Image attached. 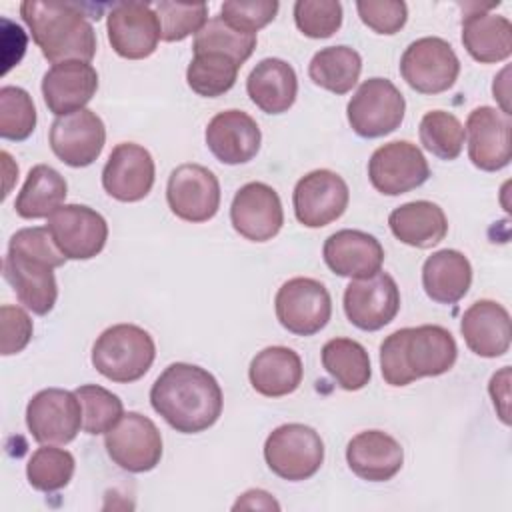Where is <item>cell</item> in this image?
Returning <instances> with one entry per match:
<instances>
[{
  "mask_svg": "<svg viewBox=\"0 0 512 512\" xmlns=\"http://www.w3.org/2000/svg\"><path fill=\"white\" fill-rule=\"evenodd\" d=\"M420 144L440 160H456L464 146L462 122L446 110H430L418 126Z\"/></svg>",
  "mask_w": 512,
  "mask_h": 512,
  "instance_id": "74e56055",
  "label": "cell"
},
{
  "mask_svg": "<svg viewBox=\"0 0 512 512\" xmlns=\"http://www.w3.org/2000/svg\"><path fill=\"white\" fill-rule=\"evenodd\" d=\"M152 8L160 20L164 42H180L190 34L196 36L208 22V6L202 2L182 4V2L160 0L152 4Z\"/></svg>",
  "mask_w": 512,
  "mask_h": 512,
  "instance_id": "60d3db41",
  "label": "cell"
},
{
  "mask_svg": "<svg viewBox=\"0 0 512 512\" xmlns=\"http://www.w3.org/2000/svg\"><path fill=\"white\" fill-rule=\"evenodd\" d=\"M294 22L308 38H330L342 26V4L338 0H298Z\"/></svg>",
  "mask_w": 512,
  "mask_h": 512,
  "instance_id": "b9f144b4",
  "label": "cell"
},
{
  "mask_svg": "<svg viewBox=\"0 0 512 512\" xmlns=\"http://www.w3.org/2000/svg\"><path fill=\"white\" fill-rule=\"evenodd\" d=\"M456 358L454 336L438 324L400 328L380 344V370L390 386H408L418 378L446 374Z\"/></svg>",
  "mask_w": 512,
  "mask_h": 512,
  "instance_id": "7a4b0ae2",
  "label": "cell"
},
{
  "mask_svg": "<svg viewBox=\"0 0 512 512\" xmlns=\"http://www.w3.org/2000/svg\"><path fill=\"white\" fill-rule=\"evenodd\" d=\"M26 426L38 444L72 442L82 428V404L76 392L64 388L36 392L26 406Z\"/></svg>",
  "mask_w": 512,
  "mask_h": 512,
  "instance_id": "30bf717a",
  "label": "cell"
},
{
  "mask_svg": "<svg viewBox=\"0 0 512 512\" xmlns=\"http://www.w3.org/2000/svg\"><path fill=\"white\" fill-rule=\"evenodd\" d=\"M464 134L468 138V158L478 170L496 172L510 164V114L492 106H478L468 114Z\"/></svg>",
  "mask_w": 512,
  "mask_h": 512,
  "instance_id": "ac0fdd59",
  "label": "cell"
},
{
  "mask_svg": "<svg viewBox=\"0 0 512 512\" xmlns=\"http://www.w3.org/2000/svg\"><path fill=\"white\" fill-rule=\"evenodd\" d=\"M400 310V290L388 272L354 278L344 290V314L364 332H376L390 324Z\"/></svg>",
  "mask_w": 512,
  "mask_h": 512,
  "instance_id": "9a60e30c",
  "label": "cell"
},
{
  "mask_svg": "<svg viewBox=\"0 0 512 512\" xmlns=\"http://www.w3.org/2000/svg\"><path fill=\"white\" fill-rule=\"evenodd\" d=\"M274 310L280 326L290 334L314 336L332 316V298L320 280L296 276L278 288Z\"/></svg>",
  "mask_w": 512,
  "mask_h": 512,
  "instance_id": "52a82bcc",
  "label": "cell"
},
{
  "mask_svg": "<svg viewBox=\"0 0 512 512\" xmlns=\"http://www.w3.org/2000/svg\"><path fill=\"white\" fill-rule=\"evenodd\" d=\"M150 404L176 432L198 434L216 424L224 396L218 380L206 368L174 362L154 380Z\"/></svg>",
  "mask_w": 512,
  "mask_h": 512,
  "instance_id": "6da1fadb",
  "label": "cell"
},
{
  "mask_svg": "<svg viewBox=\"0 0 512 512\" xmlns=\"http://www.w3.org/2000/svg\"><path fill=\"white\" fill-rule=\"evenodd\" d=\"M488 392L492 396V402H494V408L500 416V420L504 424H510V418H508V404H510V368L504 366L500 372H496L492 378H490V384H488Z\"/></svg>",
  "mask_w": 512,
  "mask_h": 512,
  "instance_id": "7dc6e473",
  "label": "cell"
},
{
  "mask_svg": "<svg viewBox=\"0 0 512 512\" xmlns=\"http://www.w3.org/2000/svg\"><path fill=\"white\" fill-rule=\"evenodd\" d=\"M104 446L110 460L132 474L154 470L162 458L160 430L140 412H126L106 432Z\"/></svg>",
  "mask_w": 512,
  "mask_h": 512,
  "instance_id": "9c48e42d",
  "label": "cell"
},
{
  "mask_svg": "<svg viewBox=\"0 0 512 512\" xmlns=\"http://www.w3.org/2000/svg\"><path fill=\"white\" fill-rule=\"evenodd\" d=\"M20 16L52 66L68 60L90 62L94 58L96 32L78 4L24 0Z\"/></svg>",
  "mask_w": 512,
  "mask_h": 512,
  "instance_id": "3957f363",
  "label": "cell"
},
{
  "mask_svg": "<svg viewBox=\"0 0 512 512\" xmlns=\"http://www.w3.org/2000/svg\"><path fill=\"white\" fill-rule=\"evenodd\" d=\"M106 32L112 50L126 60H142L156 52L162 40L160 20L152 4L118 2L106 18Z\"/></svg>",
  "mask_w": 512,
  "mask_h": 512,
  "instance_id": "2e32d148",
  "label": "cell"
},
{
  "mask_svg": "<svg viewBox=\"0 0 512 512\" xmlns=\"http://www.w3.org/2000/svg\"><path fill=\"white\" fill-rule=\"evenodd\" d=\"M356 10L376 34H396L408 18V6L402 0H358Z\"/></svg>",
  "mask_w": 512,
  "mask_h": 512,
  "instance_id": "f6af8a7d",
  "label": "cell"
},
{
  "mask_svg": "<svg viewBox=\"0 0 512 512\" xmlns=\"http://www.w3.org/2000/svg\"><path fill=\"white\" fill-rule=\"evenodd\" d=\"M240 64L226 54L200 52L194 54L186 68V82L192 92L204 98L226 94L238 78Z\"/></svg>",
  "mask_w": 512,
  "mask_h": 512,
  "instance_id": "e575fe53",
  "label": "cell"
},
{
  "mask_svg": "<svg viewBox=\"0 0 512 512\" xmlns=\"http://www.w3.org/2000/svg\"><path fill=\"white\" fill-rule=\"evenodd\" d=\"M400 74L412 90L420 94H440L454 86L460 74V60L444 38L424 36L404 50Z\"/></svg>",
  "mask_w": 512,
  "mask_h": 512,
  "instance_id": "ba28073f",
  "label": "cell"
},
{
  "mask_svg": "<svg viewBox=\"0 0 512 512\" xmlns=\"http://www.w3.org/2000/svg\"><path fill=\"white\" fill-rule=\"evenodd\" d=\"M460 334L466 346L482 358L504 356L510 348L512 328L508 310L494 300H476L464 310Z\"/></svg>",
  "mask_w": 512,
  "mask_h": 512,
  "instance_id": "d4e9b609",
  "label": "cell"
},
{
  "mask_svg": "<svg viewBox=\"0 0 512 512\" xmlns=\"http://www.w3.org/2000/svg\"><path fill=\"white\" fill-rule=\"evenodd\" d=\"M304 376L298 352L288 346L262 348L250 362L248 378L252 388L266 398L292 394Z\"/></svg>",
  "mask_w": 512,
  "mask_h": 512,
  "instance_id": "83f0119b",
  "label": "cell"
},
{
  "mask_svg": "<svg viewBox=\"0 0 512 512\" xmlns=\"http://www.w3.org/2000/svg\"><path fill=\"white\" fill-rule=\"evenodd\" d=\"M204 138L208 150L218 162L236 166L250 162L258 154L262 132L250 114L230 108L218 112L208 122Z\"/></svg>",
  "mask_w": 512,
  "mask_h": 512,
  "instance_id": "44dd1931",
  "label": "cell"
},
{
  "mask_svg": "<svg viewBox=\"0 0 512 512\" xmlns=\"http://www.w3.org/2000/svg\"><path fill=\"white\" fill-rule=\"evenodd\" d=\"M32 330H34L32 320L26 310H22L20 306L4 304L0 308V332H2L0 354L12 356L22 352L32 338Z\"/></svg>",
  "mask_w": 512,
  "mask_h": 512,
  "instance_id": "bcb514c9",
  "label": "cell"
},
{
  "mask_svg": "<svg viewBox=\"0 0 512 512\" xmlns=\"http://www.w3.org/2000/svg\"><path fill=\"white\" fill-rule=\"evenodd\" d=\"M74 392L82 404V430L86 434H106L124 416L122 400L98 384H82Z\"/></svg>",
  "mask_w": 512,
  "mask_h": 512,
  "instance_id": "f35d334b",
  "label": "cell"
},
{
  "mask_svg": "<svg viewBox=\"0 0 512 512\" xmlns=\"http://www.w3.org/2000/svg\"><path fill=\"white\" fill-rule=\"evenodd\" d=\"M230 222L232 228L250 242L272 240L284 224L278 192L264 182L244 184L232 198Z\"/></svg>",
  "mask_w": 512,
  "mask_h": 512,
  "instance_id": "d6986e66",
  "label": "cell"
},
{
  "mask_svg": "<svg viewBox=\"0 0 512 512\" xmlns=\"http://www.w3.org/2000/svg\"><path fill=\"white\" fill-rule=\"evenodd\" d=\"M264 460L278 478L302 482L320 470L324 462V442L312 426L300 422L282 424L268 434Z\"/></svg>",
  "mask_w": 512,
  "mask_h": 512,
  "instance_id": "5b68a950",
  "label": "cell"
},
{
  "mask_svg": "<svg viewBox=\"0 0 512 512\" xmlns=\"http://www.w3.org/2000/svg\"><path fill=\"white\" fill-rule=\"evenodd\" d=\"M8 252L48 262L52 268H60L66 262V256L56 248L50 230L42 226L22 228L14 232L8 242Z\"/></svg>",
  "mask_w": 512,
  "mask_h": 512,
  "instance_id": "ee69618b",
  "label": "cell"
},
{
  "mask_svg": "<svg viewBox=\"0 0 512 512\" xmlns=\"http://www.w3.org/2000/svg\"><path fill=\"white\" fill-rule=\"evenodd\" d=\"M472 284L470 260L454 248H442L422 264V288L438 304H456Z\"/></svg>",
  "mask_w": 512,
  "mask_h": 512,
  "instance_id": "4dcf8cb0",
  "label": "cell"
},
{
  "mask_svg": "<svg viewBox=\"0 0 512 512\" xmlns=\"http://www.w3.org/2000/svg\"><path fill=\"white\" fill-rule=\"evenodd\" d=\"M74 468L76 460L68 450L56 448L54 444H42L32 452L26 464V478L34 490L56 492L68 486Z\"/></svg>",
  "mask_w": 512,
  "mask_h": 512,
  "instance_id": "8d00e7d4",
  "label": "cell"
},
{
  "mask_svg": "<svg viewBox=\"0 0 512 512\" xmlns=\"http://www.w3.org/2000/svg\"><path fill=\"white\" fill-rule=\"evenodd\" d=\"M246 92L262 112L282 114L296 102L298 78L286 60L264 58L248 74Z\"/></svg>",
  "mask_w": 512,
  "mask_h": 512,
  "instance_id": "4316f807",
  "label": "cell"
},
{
  "mask_svg": "<svg viewBox=\"0 0 512 512\" xmlns=\"http://www.w3.org/2000/svg\"><path fill=\"white\" fill-rule=\"evenodd\" d=\"M36 128V108L32 96L20 86L0 88V136L22 142Z\"/></svg>",
  "mask_w": 512,
  "mask_h": 512,
  "instance_id": "ab89813d",
  "label": "cell"
},
{
  "mask_svg": "<svg viewBox=\"0 0 512 512\" xmlns=\"http://www.w3.org/2000/svg\"><path fill=\"white\" fill-rule=\"evenodd\" d=\"M360 72H362V58L350 46L320 48L308 64L310 80L316 86L338 96L350 92L356 86Z\"/></svg>",
  "mask_w": 512,
  "mask_h": 512,
  "instance_id": "836d02e7",
  "label": "cell"
},
{
  "mask_svg": "<svg viewBox=\"0 0 512 512\" xmlns=\"http://www.w3.org/2000/svg\"><path fill=\"white\" fill-rule=\"evenodd\" d=\"M46 228L66 260H90L108 240V224L100 212L84 204H62L48 216Z\"/></svg>",
  "mask_w": 512,
  "mask_h": 512,
  "instance_id": "4fadbf2b",
  "label": "cell"
},
{
  "mask_svg": "<svg viewBox=\"0 0 512 512\" xmlns=\"http://www.w3.org/2000/svg\"><path fill=\"white\" fill-rule=\"evenodd\" d=\"M350 202L344 178L332 170L318 168L304 174L292 194L296 220L306 228H322L338 220Z\"/></svg>",
  "mask_w": 512,
  "mask_h": 512,
  "instance_id": "5bb4252c",
  "label": "cell"
},
{
  "mask_svg": "<svg viewBox=\"0 0 512 512\" xmlns=\"http://www.w3.org/2000/svg\"><path fill=\"white\" fill-rule=\"evenodd\" d=\"M350 470L368 482H386L394 478L404 462L400 442L382 430H364L346 446Z\"/></svg>",
  "mask_w": 512,
  "mask_h": 512,
  "instance_id": "484cf974",
  "label": "cell"
},
{
  "mask_svg": "<svg viewBox=\"0 0 512 512\" xmlns=\"http://www.w3.org/2000/svg\"><path fill=\"white\" fill-rule=\"evenodd\" d=\"M2 274L12 286L18 302L32 314L46 316L58 298V284L54 268L48 262L6 252Z\"/></svg>",
  "mask_w": 512,
  "mask_h": 512,
  "instance_id": "603a6c76",
  "label": "cell"
},
{
  "mask_svg": "<svg viewBox=\"0 0 512 512\" xmlns=\"http://www.w3.org/2000/svg\"><path fill=\"white\" fill-rule=\"evenodd\" d=\"M388 226L402 244L422 250L440 244L448 234L444 210L430 200H414L394 208Z\"/></svg>",
  "mask_w": 512,
  "mask_h": 512,
  "instance_id": "f546056e",
  "label": "cell"
},
{
  "mask_svg": "<svg viewBox=\"0 0 512 512\" xmlns=\"http://www.w3.org/2000/svg\"><path fill=\"white\" fill-rule=\"evenodd\" d=\"M462 44L480 64H496L512 54V24L488 10L468 12L462 20Z\"/></svg>",
  "mask_w": 512,
  "mask_h": 512,
  "instance_id": "f1b7e54d",
  "label": "cell"
},
{
  "mask_svg": "<svg viewBox=\"0 0 512 512\" xmlns=\"http://www.w3.org/2000/svg\"><path fill=\"white\" fill-rule=\"evenodd\" d=\"M430 178V166L422 150L408 140L378 146L368 160V180L384 196H400Z\"/></svg>",
  "mask_w": 512,
  "mask_h": 512,
  "instance_id": "7c38bea8",
  "label": "cell"
},
{
  "mask_svg": "<svg viewBox=\"0 0 512 512\" xmlns=\"http://www.w3.org/2000/svg\"><path fill=\"white\" fill-rule=\"evenodd\" d=\"M232 510H280V504L266 490H246L232 506Z\"/></svg>",
  "mask_w": 512,
  "mask_h": 512,
  "instance_id": "c3c4849f",
  "label": "cell"
},
{
  "mask_svg": "<svg viewBox=\"0 0 512 512\" xmlns=\"http://www.w3.org/2000/svg\"><path fill=\"white\" fill-rule=\"evenodd\" d=\"M322 256L334 274L354 280L380 272L384 262V248L372 234L344 228L326 238Z\"/></svg>",
  "mask_w": 512,
  "mask_h": 512,
  "instance_id": "cb8c5ba5",
  "label": "cell"
},
{
  "mask_svg": "<svg viewBox=\"0 0 512 512\" xmlns=\"http://www.w3.org/2000/svg\"><path fill=\"white\" fill-rule=\"evenodd\" d=\"M156 358L152 336L136 324L106 328L92 346V366L108 380L130 384L140 380Z\"/></svg>",
  "mask_w": 512,
  "mask_h": 512,
  "instance_id": "277c9868",
  "label": "cell"
},
{
  "mask_svg": "<svg viewBox=\"0 0 512 512\" xmlns=\"http://www.w3.org/2000/svg\"><path fill=\"white\" fill-rule=\"evenodd\" d=\"M256 48V34L238 30L230 26L222 16H212L204 28L194 36L192 50L200 52H218L230 56L240 66L252 56Z\"/></svg>",
  "mask_w": 512,
  "mask_h": 512,
  "instance_id": "d590c367",
  "label": "cell"
},
{
  "mask_svg": "<svg viewBox=\"0 0 512 512\" xmlns=\"http://www.w3.org/2000/svg\"><path fill=\"white\" fill-rule=\"evenodd\" d=\"M276 0H228L220 6V16L234 28L256 34L278 14Z\"/></svg>",
  "mask_w": 512,
  "mask_h": 512,
  "instance_id": "7bdbcfd3",
  "label": "cell"
},
{
  "mask_svg": "<svg viewBox=\"0 0 512 512\" xmlns=\"http://www.w3.org/2000/svg\"><path fill=\"white\" fill-rule=\"evenodd\" d=\"M96 90L98 72L90 62H60L42 76L44 104L56 118L82 110L94 98Z\"/></svg>",
  "mask_w": 512,
  "mask_h": 512,
  "instance_id": "7402d4cb",
  "label": "cell"
},
{
  "mask_svg": "<svg viewBox=\"0 0 512 512\" xmlns=\"http://www.w3.org/2000/svg\"><path fill=\"white\" fill-rule=\"evenodd\" d=\"M48 142L60 162L72 168H84L102 154L106 128L96 112L82 108L78 112L58 116L50 126Z\"/></svg>",
  "mask_w": 512,
  "mask_h": 512,
  "instance_id": "e0dca14e",
  "label": "cell"
},
{
  "mask_svg": "<svg viewBox=\"0 0 512 512\" xmlns=\"http://www.w3.org/2000/svg\"><path fill=\"white\" fill-rule=\"evenodd\" d=\"M406 112L402 92L388 78L364 80L346 106L350 128L362 138H380L400 128Z\"/></svg>",
  "mask_w": 512,
  "mask_h": 512,
  "instance_id": "8992f818",
  "label": "cell"
},
{
  "mask_svg": "<svg viewBox=\"0 0 512 512\" xmlns=\"http://www.w3.org/2000/svg\"><path fill=\"white\" fill-rule=\"evenodd\" d=\"M156 166L152 154L134 142H120L112 148L104 168L102 186L118 202H138L154 186Z\"/></svg>",
  "mask_w": 512,
  "mask_h": 512,
  "instance_id": "ffe728a7",
  "label": "cell"
},
{
  "mask_svg": "<svg viewBox=\"0 0 512 512\" xmlns=\"http://www.w3.org/2000/svg\"><path fill=\"white\" fill-rule=\"evenodd\" d=\"M322 366L330 378L348 392L362 390L370 378V356L366 348L352 338H332L322 346Z\"/></svg>",
  "mask_w": 512,
  "mask_h": 512,
  "instance_id": "d6a6232c",
  "label": "cell"
},
{
  "mask_svg": "<svg viewBox=\"0 0 512 512\" xmlns=\"http://www.w3.org/2000/svg\"><path fill=\"white\" fill-rule=\"evenodd\" d=\"M68 194V184L64 176L48 164H36L30 168L26 182L22 184L14 210L24 220L48 218L56 212Z\"/></svg>",
  "mask_w": 512,
  "mask_h": 512,
  "instance_id": "1f68e13d",
  "label": "cell"
},
{
  "mask_svg": "<svg viewBox=\"0 0 512 512\" xmlns=\"http://www.w3.org/2000/svg\"><path fill=\"white\" fill-rule=\"evenodd\" d=\"M220 198L222 194L216 174L202 164H180L168 176V208L176 218L184 222H208L216 216L220 208Z\"/></svg>",
  "mask_w": 512,
  "mask_h": 512,
  "instance_id": "8fae6325",
  "label": "cell"
}]
</instances>
